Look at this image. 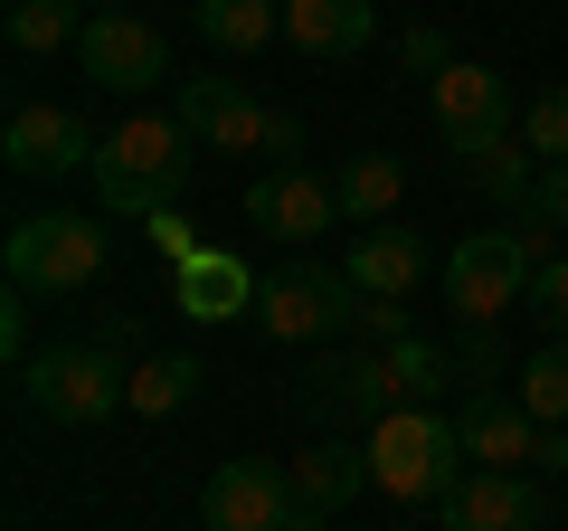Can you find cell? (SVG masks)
Segmentation results:
<instances>
[{"mask_svg":"<svg viewBox=\"0 0 568 531\" xmlns=\"http://www.w3.org/2000/svg\"><path fill=\"white\" fill-rule=\"evenodd\" d=\"M104 275V228L77 209H48V219L10 228V285L20 294H77Z\"/></svg>","mask_w":568,"mask_h":531,"instance_id":"obj_6","label":"cell"},{"mask_svg":"<svg viewBox=\"0 0 568 531\" xmlns=\"http://www.w3.org/2000/svg\"><path fill=\"white\" fill-rule=\"evenodd\" d=\"M379 361H388V380H398V399H407V409H426V399H436V389L455 380V351H436L426 332H407V342H388Z\"/></svg>","mask_w":568,"mask_h":531,"instance_id":"obj_25","label":"cell"},{"mask_svg":"<svg viewBox=\"0 0 568 531\" xmlns=\"http://www.w3.org/2000/svg\"><path fill=\"white\" fill-rule=\"evenodd\" d=\"M511 219H521V228H568V162H549L540 181H530V200L511 209Z\"/></svg>","mask_w":568,"mask_h":531,"instance_id":"obj_28","label":"cell"},{"mask_svg":"<svg viewBox=\"0 0 568 531\" xmlns=\"http://www.w3.org/2000/svg\"><path fill=\"white\" fill-rule=\"evenodd\" d=\"M142 238L162 247L171 266H190V257H200V228H190V209H152V219H142Z\"/></svg>","mask_w":568,"mask_h":531,"instance_id":"obj_30","label":"cell"},{"mask_svg":"<svg viewBox=\"0 0 568 531\" xmlns=\"http://www.w3.org/2000/svg\"><path fill=\"white\" fill-rule=\"evenodd\" d=\"M361 323V285L342 266H275L256 285V332L265 342H332Z\"/></svg>","mask_w":568,"mask_h":531,"instance_id":"obj_5","label":"cell"},{"mask_svg":"<svg viewBox=\"0 0 568 531\" xmlns=\"http://www.w3.org/2000/svg\"><path fill=\"white\" fill-rule=\"evenodd\" d=\"M426 104H436V143H446V152L511 123V86L493 77V67H474V58H455L446 77H426Z\"/></svg>","mask_w":568,"mask_h":531,"instance_id":"obj_12","label":"cell"},{"mask_svg":"<svg viewBox=\"0 0 568 531\" xmlns=\"http://www.w3.org/2000/svg\"><path fill=\"white\" fill-rule=\"evenodd\" d=\"M181 123L209 152H256L265 143V104L246 96V77H181Z\"/></svg>","mask_w":568,"mask_h":531,"instance_id":"obj_13","label":"cell"},{"mask_svg":"<svg viewBox=\"0 0 568 531\" xmlns=\"http://www.w3.org/2000/svg\"><path fill=\"white\" fill-rule=\"evenodd\" d=\"M323 399H332V409H351V418H361V428H379L388 409H407L379 351H361V361H332V370H323Z\"/></svg>","mask_w":568,"mask_h":531,"instance_id":"obj_22","label":"cell"},{"mask_svg":"<svg viewBox=\"0 0 568 531\" xmlns=\"http://www.w3.org/2000/svg\"><path fill=\"white\" fill-rule=\"evenodd\" d=\"M455 437H465V465H493V474H521L540 465V418L521 409V399H503V389H474L465 418H455Z\"/></svg>","mask_w":568,"mask_h":531,"instance_id":"obj_11","label":"cell"},{"mask_svg":"<svg viewBox=\"0 0 568 531\" xmlns=\"http://www.w3.org/2000/svg\"><path fill=\"white\" fill-rule=\"evenodd\" d=\"M521 143H530V162H568V86H540V96L521 104Z\"/></svg>","mask_w":568,"mask_h":531,"instance_id":"obj_27","label":"cell"},{"mask_svg":"<svg viewBox=\"0 0 568 531\" xmlns=\"http://www.w3.org/2000/svg\"><path fill=\"white\" fill-rule=\"evenodd\" d=\"M85 20H77V0H10V48L20 58H58V48H77Z\"/></svg>","mask_w":568,"mask_h":531,"instance_id":"obj_24","label":"cell"},{"mask_svg":"<svg viewBox=\"0 0 568 531\" xmlns=\"http://www.w3.org/2000/svg\"><path fill=\"white\" fill-rule=\"evenodd\" d=\"M0 152H10V171H20V181H67V171H95L104 133H85L77 104H20V114H10V133H0Z\"/></svg>","mask_w":568,"mask_h":531,"instance_id":"obj_8","label":"cell"},{"mask_svg":"<svg viewBox=\"0 0 568 531\" xmlns=\"http://www.w3.org/2000/svg\"><path fill=\"white\" fill-rule=\"evenodd\" d=\"M407 531H426V522H407ZM436 531H446V522H436Z\"/></svg>","mask_w":568,"mask_h":531,"instance_id":"obj_37","label":"cell"},{"mask_svg":"<svg viewBox=\"0 0 568 531\" xmlns=\"http://www.w3.org/2000/svg\"><path fill=\"white\" fill-rule=\"evenodd\" d=\"M20 399L48 418V428H104V418L133 409V370L104 342H58L20 370Z\"/></svg>","mask_w":568,"mask_h":531,"instance_id":"obj_4","label":"cell"},{"mask_svg":"<svg viewBox=\"0 0 568 531\" xmlns=\"http://www.w3.org/2000/svg\"><path fill=\"white\" fill-rule=\"evenodd\" d=\"M190 20H200L209 48H227V58H256V48L284 39V0H200Z\"/></svg>","mask_w":568,"mask_h":531,"instance_id":"obj_21","label":"cell"},{"mask_svg":"<svg viewBox=\"0 0 568 531\" xmlns=\"http://www.w3.org/2000/svg\"><path fill=\"white\" fill-rule=\"evenodd\" d=\"M511 399H521L540 428H568V342H540V351H530V361H521V389H511Z\"/></svg>","mask_w":568,"mask_h":531,"instance_id":"obj_26","label":"cell"},{"mask_svg":"<svg viewBox=\"0 0 568 531\" xmlns=\"http://www.w3.org/2000/svg\"><path fill=\"white\" fill-rule=\"evenodd\" d=\"M284 512H294V474L265 465V455H227L200 484V522L209 531H284Z\"/></svg>","mask_w":568,"mask_h":531,"instance_id":"obj_9","label":"cell"},{"mask_svg":"<svg viewBox=\"0 0 568 531\" xmlns=\"http://www.w3.org/2000/svg\"><path fill=\"white\" fill-rule=\"evenodd\" d=\"M200 380H209V370L190 361V351L133 361V418H171V409H190V399H200Z\"/></svg>","mask_w":568,"mask_h":531,"instance_id":"obj_23","label":"cell"},{"mask_svg":"<svg viewBox=\"0 0 568 531\" xmlns=\"http://www.w3.org/2000/svg\"><path fill=\"white\" fill-rule=\"evenodd\" d=\"M426 266H436V257H426L417 228H361V238H351V266H342V275H351L361 294H379V304H407V294L426 285Z\"/></svg>","mask_w":568,"mask_h":531,"instance_id":"obj_16","label":"cell"},{"mask_svg":"<svg viewBox=\"0 0 568 531\" xmlns=\"http://www.w3.org/2000/svg\"><path fill=\"white\" fill-rule=\"evenodd\" d=\"M398 58L417 67V77H446V67H455V39H446V29H426V20H417V29L398 39Z\"/></svg>","mask_w":568,"mask_h":531,"instance_id":"obj_31","label":"cell"},{"mask_svg":"<svg viewBox=\"0 0 568 531\" xmlns=\"http://www.w3.org/2000/svg\"><path fill=\"white\" fill-rule=\"evenodd\" d=\"M351 332H361V342H407V304H379V294H361V323H351Z\"/></svg>","mask_w":568,"mask_h":531,"instance_id":"obj_32","label":"cell"},{"mask_svg":"<svg viewBox=\"0 0 568 531\" xmlns=\"http://www.w3.org/2000/svg\"><path fill=\"white\" fill-rule=\"evenodd\" d=\"M256 152H284V162H294V152H304V114H294V104H265V143Z\"/></svg>","mask_w":568,"mask_h":531,"instance_id":"obj_33","label":"cell"},{"mask_svg":"<svg viewBox=\"0 0 568 531\" xmlns=\"http://www.w3.org/2000/svg\"><path fill=\"white\" fill-rule=\"evenodd\" d=\"M361 455H369V484L398 493V503H446V493L465 484V437L436 409H388L379 428L361 437Z\"/></svg>","mask_w":568,"mask_h":531,"instance_id":"obj_2","label":"cell"},{"mask_svg":"<svg viewBox=\"0 0 568 531\" xmlns=\"http://www.w3.org/2000/svg\"><path fill=\"white\" fill-rule=\"evenodd\" d=\"M540 266H549V228H474L446 257V304L465 323H503L511 304H530Z\"/></svg>","mask_w":568,"mask_h":531,"instance_id":"obj_3","label":"cell"},{"mask_svg":"<svg viewBox=\"0 0 568 531\" xmlns=\"http://www.w3.org/2000/svg\"><path fill=\"white\" fill-rule=\"evenodd\" d=\"M256 266L227 257V247H200L190 266H171V304L190 313V323H237V313H256Z\"/></svg>","mask_w":568,"mask_h":531,"instance_id":"obj_15","label":"cell"},{"mask_svg":"<svg viewBox=\"0 0 568 531\" xmlns=\"http://www.w3.org/2000/svg\"><path fill=\"white\" fill-rule=\"evenodd\" d=\"M284 474H294V503L342 512V503H361L369 455H361V447H304V455H284Z\"/></svg>","mask_w":568,"mask_h":531,"instance_id":"obj_19","label":"cell"},{"mask_svg":"<svg viewBox=\"0 0 568 531\" xmlns=\"http://www.w3.org/2000/svg\"><path fill=\"white\" fill-rule=\"evenodd\" d=\"M284 531H332V512H313V503H294V512H284Z\"/></svg>","mask_w":568,"mask_h":531,"instance_id":"obj_36","label":"cell"},{"mask_svg":"<svg viewBox=\"0 0 568 531\" xmlns=\"http://www.w3.org/2000/svg\"><path fill=\"white\" fill-rule=\"evenodd\" d=\"M530 313H540V323L568 342V257H549L540 275H530Z\"/></svg>","mask_w":568,"mask_h":531,"instance_id":"obj_29","label":"cell"},{"mask_svg":"<svg viewBox=\"0 0 568 531\" xmlns=\"http://www.w3.org/2000/svg\"><path fill=\"white\" fill-rule=\"evenodd\" d=\"M246 219L265 228V238H284V247H313L323 228H342V200H332V181L323 171H265V181H246Z\"/></svg>","mask_w":568,"mask_h":531,"instance_id":"obj_10","label":"cell"},{"mask_svg":"<svg viewBox=\"0 0 568 531\" xmlns=\"http://www.w3.org/2000/svg\"><path fill=\"white\" fill-rule=\"evenodd\" d=\"M190 171H200V152H190L181 114H123L95 152V200L114 219H152V209H181Z\"/></svg>","mask_w":568,"mask_h":531,"instance_id":"obj_1","label":"cell"},{"mask_svg":"<svg viewBox=\"0 0 568 531\" xmlns=\"http://www.w3.org/2000/svg\"><path fill=\"white\" fill-rule=\"evenodd\" d=\"M0 351H10V361H39V351H29V304H10V313H0Z\"/></svg>","mask_w":568,"mask_h":531,"instance_id":"obj_34","label":"cell"},{"mask_svg":"<svg viewBox=\"0 0 568 531\" xmlns=\"http://www.w3.org/2000/svg\"><path fill=\"white\" fill-rule=\"evenodd\" d=\"M77 67L104 86V96H152V86L171 77V39L152 20H133V10H95L77 39Z\"/></svg>","mask_w":568,"mask_h":531,"instance_id":"obj_7","label":"cell"},{"mask_svg":"<svg viewBox=\"0 0 568 531\" xmlns=\"http://www.w3.org/2000/svg\"><path fill=\"white\" fill-rule=\"evenodd\" d=\"M455 171H465V181H484L493 200H511V209H521L530 181H540L530 143H511V123H503V133H474V143H455Z\"/></svg>","mask_w":568,"mask_h":531,"instance_id":"obj_20","label":"cell"},{"mask_svg":"<svg viewBox=\"0 0 568 531\" xmlns=\"http://www.w3.org/2000/svg\"><path fill=\"white\" fill-rule=\"evenodd\" d=\"M446 531H540V484L530 474H493V465H465V484L436 503Z\"/></svg>","mask_w":568,"mask_h":531,"instance_id":"obj_14","label":"cell"},{"mask_svg":"<svg viewBox=\"0 0 568 531\" xmlns=\"http://www.w3.org/2000/svg\"><path fill=\"white\" fill-rule=\"evenodd\" d=\"M559 465H568V428H549L540 437V474H559Z\"/></svg>","mask_w":568,"mask_h":531,"instance_id":"obj_35","label":"cell"},{"mask_svg":"<svg viewBox=\"0 0 568 531\" xmlns=\"http://www.w3.org/2000/svg\"><path fill=\"white\" fill-rule=\"evenodd\" d=\"M332 200H342L351 228H388V219H398V200H407V171L388 162V152H351V162L332 171Z\"/></svg>","mask_w":568,"mask_h":531,"instance_id":"obj_18","label":"cell"},{"mask_svg":"<svg viewBox=\"0 0 568 531\" xmlns=\"http://www.w3.org/2000/svg\"><path fill=\"white\" fill-rule=\"evenodd\" d=\"M284 39L304 48V58L342 67L379 39V0H284Z\"/></svg>","mask_w":568,"mask_h":531,"instance_id":"obj_17","label":"cell"}]
</instances>
